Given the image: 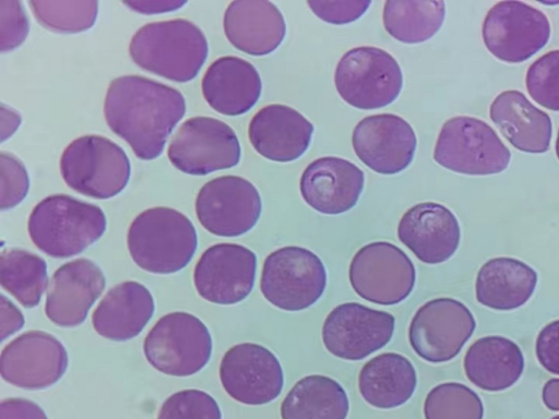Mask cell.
Wrapping results in <instances>:
<instances>
[{"mask_svg": "<svg viewBox=\"0 0 559 419\" xmlns=\"http://www.w3.org/2000/svg\"><path fill=\"white\" fill-rule=\"evenodd\" d=\"M146 360L162 373L188 376L199 372L210 360L212 338L207 327L187 312L160 318L145 337Z\"/></svg>", "mask_w": 559, "mask_h": 419, "instance_id": "9c48e42d", "label": "cell"}, {"mask_svg": "<svg viewBox=\"0 0 559 419\" xmlns=\"http://www.w3.org/2000/svg\"><path fill=\"white\" fill-rule=\"evenodd\" d=\"M365 176L352 161L320 157L310 163L300 177V194L313 210L337 215L352 210L364 189Z\"/></svg>", "mask_w": 559, "mask_h": 419, "instance_id": "7402d4cb", "label": "cell"}, {"mask_svg": "<svg viewBox=\"0 0 559 419\" xmlns=\"http://www.w3.org/2000/svg\"><path fill=\"white\" fill-rule=\"evenodd\" d=\"M27 230L32 242L52 258H70L96 242L106 230V216L97 205L55 194L32 211Z\"/></svg>", "mask_w": 559, "mask_h": 419, "instance_id": "3957f363", "label": "cell"}, {"mask_svg": "<svg viewBox=\"0 0 559 419\" xmlns=\"http://www.w3.org/2000/svg\"><path fill=\"white\" fill-rule=\"evenodd\" d=\"M536 285V271L523 261L507 256L493 258L477 273L476 300L489 309L514 310L531 299Z\"/></svg>", "mask_w": 559, "mask_h": 419, "instance_id": "f1b7e54d", "label": "cell"}, {"mask_svg": "<svg viewBox=\"0 0 559 419\" xmlns=\"http://www.w3.org/2000/svg\"><path fill=\"white\" fill-rule=\"evenodd\" d=\"M202 94L215 111L239 116L259 100L262 82L253 64L235 56L216 59L202 77Z\"/></svg>", "mask_w": 559, "mask_h": 419, "instance_id": "d4e9b609", "label": "cell"}, {"mask_svg": "<svg viewBox=\"0 0 559 419\" xmlns=\"http://www.w3.org/2000/svg\"><path fill=\"white\" fill-rule=\"evenodd\" d=\"M257 273V255L236 243H217L207 248L193 273L198 294L217 304H235L251 292Z\"/></svg>", "mask_w": 559, "mask_h": 419, "instance_id": "e0dca14e", "label": "cell"}, {"mask_svg": "<svg viewBox=\"0 0 559 419\" xmlns=\"http://www.w3.org/2000/svg\"><path fill=\"white\" fill-rule=\"evenodd\" d=\"M326 280L325 266L316 253L306 248L288 246L266 256L260 289L274 307L301 311L320 299Z\"/></svg>", "mask_w": 559, "mask_h": 419, "instance_id": "52a82bcc", "label": "cell"}, {"mask_svg": "<svg viewBox=\"0 0 559 419\" xmlns=\"http://www.w3.org/2000/svg\"><path fill=\"white\" fill-rule=\"evenodd\" d=\"M128 250L142 270L154 274H171L182 270L192 259L197 231L191 220L177 210L157 206L140 213L127 235Z\"/></svg>", "mask_w": 559, "mask_h": 419, "instance_id": "277c9868", "label": "cell"}, {"mask_svg": "<svg viewBox=\"0 0 559 419\" xmlns=\"http://www.w3.org/2000/svg\"><path fill=\"white\" fill-rule=\"evenodd\" d=\"M395 318L358 302L335 307L325 318L322 340L333 356L344 360H361L383 348L392 338Z\"/></svg>", "mask_w": 559, "mask_h": 419, "instance_id": "9a60e30c", "label": "cell"}, {"mask_svg": "<svg viewBox=\"0 0 559 419\" xmlns=\"http://www.w3.org/2000/svg\"><path fill=\"white\" fill-rule=\"evenodd\" d=\"M24 318L21 311L1 295V340L21 330Z\"/></svg>", "mask_w": 559, "mask_h": 419, "instance_id": "7bdbcfd3", "label": "cell"}, {"mask_svg": "<svg viewBox=\"0 0 559 419\" xmlns=\"http://www.w3.org/2000/svg\"><path fill=\"white\" fill-rule=\"evenodd\" d=\"M1 210H11L27 195L29 179L23 163L11 153L0 154Z\"/></svg>", "mask_w": 559, "mask_h": 419, "instance_id": "74e56055", "label": "cell"}, {"mask_svg": "<svg viewBox=\"0 0 559 419\" xmlns=\"http://www.w3.org/2000/svg\"><path fill=\"white\" fill-rule=\"evenodd\" d=\"M349 283L362 299L381 306L404 301L416 282L415 266L399 247L377 241L361 247L348 270Z\"/></svg>", "mask_w": 559, "mask_h": 419, "instance_id": "30bf717a", "label": "cell"}, {"mask_svg": "<svg viewBox=\"0 0 559 419\" xmlns=\"http://www.w3.org/2000/svg\"><path fill=\"white\" fill-rule=\"evenodd\" d=\"M417 375L413 363L397 352L380 354L364 364L358 388L367 404L379 409L404 405L415 393Z\"/></svg>", "mask_w": 559, "mask_h": 419, "instance_id": "f546056e", "label": "cell"}, {"mask_svg": "<svg viewBox=\"0 0 559 419\" xmlns=\"http://www.w3.org/2000/svg\"><path fill=\"white\" fill-rule=\"evenodd\" d=\"M1 142H4L10 136L14 134V132L20 127L22 119L20 113L11 107H8L4 104H1Z\"/></svg>", "mask_w": 559, "mask_h": 419, "instance_id": "f6af8a7d", "label": "cell"}, {"mask_svg": "<svg viewBox=\"0 0 559 419\" xmlns=\"http://www.w3.org/2000/svg\"><path fill=\"white\" fill-rule=\"evenodd\" d=\"M262 203L257 188L238 176H223L207 181L195 199L200 224L219 237H238L258 223Z\"/></svg>", "mask_w": 559, "mask_h": 419, "instance_id": "5bb4252c", "label": "cell"}, {"mask_svg": "<svg viewBox=\"0 0 559 419\" xmlns=\"http://www.w3.org/2000/svg\"><path fill=\"white\" fill-rule=\"evenodd\" d=\"M352 143L357 157L371 170L395 175L412 163L417 140L405 119L380 113L368 116L356 124Z\"/></svg>", "mask_w": 559, "mask_h": 419, "instance_id": "d6986e66", "label": "cell"}, {"mask_svg": "<svg viewBox=\"0 0 559 419\" xmlns=\"http://www.w3.org/2000/svg\"><path fill=\"white\" fill-rule=\"evenodd\" d=\"M153 313L148 289L138 282H123L108 290L94 310L92 323L100 336L123 342L138 336Z\"/></svg>", "mask_w": 559, "mask_h": 419, "instance_id": "4316f807", "label": "cell"}, {"mask_svg": "<svg viewBox=\"0 0 559 419\" xmlns=\"http://www.w3.org/2000/svg\"><path fill=\"white\" fill-rule=\"evenodd\" d=\"M105 284L102 270L91 260L76 259L61 265L53 273L47 290V318L61 327L83 323Z\"/></svg>", "mask_w": 559, "mask_h": 419, "instance_id": "ffe728a7", "label": "cell"}, {"mask_svg": "<svg viewBox=\"0 0 559 419\" xmlns=\"http://www.w3.org/2000/svg\"><path fill=\"white\" fill-rule=\"evenodd\" d=\"M310 10L322 21L331 24H347L366 13L371 1L366 0H308Z\"/></svg>", "mask_w": 559, "mask_h": 419, "instance_id": "ab89813d", "label": "cell"}, {"mask_svg": "<svg viewBox=\"0 0 559 419\" xmlns=\"http://www.w3.org/2000/svg\"><path fill=\"white\" fill-rule=\"evenodd\" d=\"M555 148H556L557 158L559 160V130H558V134H557V140H556Z\"/></svg>", "mask_w": 559, "mask_h": 419, "instance_id": "7dc6e473", "label": "cell"}, {"mask_svg": "<svg viewBox=\"0 0 559 419\" xmlns=\"http://www.w3.org/2000/svg\"><path fill=\"white\" fill-rule=\"evenodd\" d=\"M1 286L23 307H36L47 288V264L38 255L22 250L8 249L0 258Z\"/></svg>", "mask_w": 559, "mask_h": 419, "instance_id": "d6a6232c", "label": "cell"}, {"mask_svg": "<svg viewBox=\"0 0 559 419\" xmlns=\"http://www.w3.org/2000/svg\"><path fill=\"white\" fill-rule=\"evenodd\" d=\"M334 84L340 96L358 109H377L393 103L403 86L397 61L381 48L364 46L340 59Z\"/></svg>", "mask_w": 559, "mask_h": 419, "instance_id": "ba28073f", "label": "cell"}, {"mask_svg": "<svg viewBox=\"0 0 559 419\" xmlns=\"http://www.w3.org/2000/svg\"><path fill=\"white\" fill-rule=\"evenodd\" d=\"M313 130L312 123L296 109L271 104L251 118L248 136L261 156L273 161L288 163L306 153Z\"/></svg>", "mask_w": 559, "mask_h": 419, "instance_id": "603a6c76", "label": "cell"}, {"mask_svg": "<svg viewBox=\"0 0 559 419\" xmlns=\"http://www.w3.org/2000/svg\"><path fill=\"white\" fill-rule=\"evenodd\" d=\"M1 52H10L26 39L29 23L23 4L15 0H0Z\"/></svg>", "mask_w": 559, "mask_h": 419, "instance_id": "f35d334b", "label": "cell"}, {"mask_svg": "<svg viewBox=\"0 0 559 419\" xmlns=\"http://www.w3.org/2000/svg\"><path fill=\"white\" fill-rule=\"evenodd\" d=\"M219 380L233 399L251 406L273 402L284 386V373L277 357L254 343L238 344L225 352L219 366Z\"/></svg>", "mask_w": 559, "mask_h": 419, "instance_id": "2e32d148", "label": "cell"}, {"mask_svg": "<svg viewBox=\"0 0 559 419\" xmlns=\"http://www.w3.org/2000/svg\"><path fill=\"white\" fill-rule=\"evenodd\" d=\"M0 419H47V416L34 402L11 397L1 402Z\"/></svg>", "mask_w": 559, "mask_h": 419, "instance_id": "b9f144b4", "label": "cell"}, {"mask_svg": "<svg viewBox=\"0 0 559 419\" xmlns=\"http://www.w3.org/2000/svg\"><path fill=\"white\" fill-rule=\"evenodd\" d=\"M425 419H483L484 405L471 387L457 383L438 384L424 402Z\"/></svg>", "mask_w": 559, "mask_h": 419, "instance_id": "836d02e7", "label": "cell"}, {"mask_svg": "<svg viewBox=\"0 0 559 419\" xmlns=\"http://www.w3.org/2000/svg\"><path fill=\"white\" fill-rule=\"evenodd\" d=\"M167 155L180 171L203 176L235 167L241 155L235 131L212 117L187 119L173 136Z\"/></svg>", "mask_w": 559, "mask_h": 419, "instance_id": "7c38bea8", "label": "cell"}, {"mask_svg": "<svg viewBox=\"0 0 559 419\" xmlns=\"http://www.w3.org/2000/svg\"><path fill=\"white\" fill-rule=\"evenodd\" d=\"M32 13L43 27L64 34L90 29L97 17V1H29Z\"/></svg>", "mask_w": 559, "mask_h": 419, "instance_id": "e575fe53", "label": "cell"}, {"mask_svg": "<svg viewBox=\"0 0 559 419\" xmlns=\"http://www.w3.org/2000/svg\"><path fill=\"white\" fill-rule=\"evenodd\" d=\"M475 327V318L463 302L448 297L436 298L414 314L408 340L421 359L441 363L460 354Z\"/></svg>", "mask_w": 559, "mask_h": 419, "instance_id": "4fadbf2b", "label": "cell"}, {"mask_svg": "<svg viewBox=\"0 0 559 419\" xmlns=\"http://www.w3.org/2000/svg\"><path fill=\"white\" fill-rule=\"evenodd\" d=\"M186 112L183 95L140 75H123L108 86L104 115L108 127L143 160L157 158Z\"/></svg>", "mask_w": 559, "mask_h": 419, "instance_id": "6da1fadb", "label": "cell"}, {"mask_svg": "<svg viewBox=\"0 0 559 419\" xmlns=\"http://www.w3.org/2000/svg\"><path fill=\"white\" fill-rule=\"evenodd\" d=\"M68 368V354L51 334L28 331L1 351L2 379L26 390H43L60 380Z\"/></svg>", "mask_w": 559, "mask_h": 419, "instance_id": "ac0fdd59", "label": "cell"}, {"mask_svg": "<svg viewBox=\"0 0 559 419\" xmlns=\"http://www.w3.org/2000/svg\"><path fill=\"white\" fill-rule=\"evenodd\" d=\"M444 16L443 1L388 0L382 21L393 38L405 44H418L430 39L440 29Z\"/></svg>", "mask_w": 559, "mask_h": 419, "instance_id": "1f68e13d", "label": "cell"}, {"mask_svg": "<svg viewBox=\"0 0 559 419\" xmlns=\"http://www.w3.org/2000/svg\"><path fill=\"white\" fill-rule=\"evenodd\" d=\"M542 399L551 411H559V378L549 379L543 386Z\"/></svg>", "mask_w": 559, "mask_h": 419, "instance_id": "bcb514c9", "label": "cell"}, {"mask_svg": "<svg viewBox=\"0 0 559 419\" xmlns=\"http://www.w3.org/2000/svg\"><path fill=\"white\" fill-rule=\"evenodd\" d=\"M157 419H222L216 400L200 390H183L162 405Z\"/></svg>", "mask_w": 559, "mask_h": 419, "instance_id": "8d00e7d4", "label": "cell"}, {"mask_svg": "<svg viewBox=\"0 0 559 419\" xmlns=\"http://www.w3.org/2000/svg\"><path fill=\"white\" fill-rule=\"evenodd\" d=\"M397 237L423 263L440 264L456 252L461 228L447 206L423 202L404 213L397 225Z\"/></svg>", "mask_w": 559, "mask_h": 419, "instance_id": "44dd1931", "label": "cell"}, {"mask_svg": "<svg viewBox=\"0 0 559 419\" xmlns=\"http://www.w3.org/2000/svg\"><path fill=\"white\" fill-rule=\"evenodd\" d=\"M69 188L94 199H110L128 184L131 166L126 152L109 139L88 134L73 140L60 157Z\"/></svg>", "mask_w": 559, "mask_h": 419, "instance_id": "5b68a950", "label": "cell"}, {"mask_svg": "<svg viewBox=\"0 0 559 419\" xmlns=\"http://www.w3.org/2000/svg\"><path fill=\"white\" fill-rule=\"evenodd\" d=\"M433 159L457 173L487 176L506 170L511 152L488 123L478 118L457 116L443 123Z\"/></svg>", "mask_w": 559, "mask_h": 419, "instance_id": "8992f818", "label": "cell"}, {"mask_svg": "<svg viewBox=\"0 0 559 419\" xmlns=\"http://www.w3.org/2000/svg\"><path fill=\"white\" fill-rule=\"evenodd\" d=\"M525 85L535 103L559 111V49L546 52L528 67Z\"/></svg>", "mask_w": 559, "mask_h": 419, "instance_id": "d590c367", "label": "cell"}, {"mask_svg": "<svg viewBox=\"0 0 559 419\" xmlns=\"http://www.w3.org/2000/svg\"><path fill=\"white\" fill-rule=\"evenodd\" d=\"M551 27L537 8L515 0L499 1L487 12L481 35L487 50L507 63H521L546 46Z\"/></svg>", "mask_w": 559, "mask_h": 419, "instance_id": "8fae6325", "label": "cell"}, {"mask_svg": "<svg viewBox=\"0 0 559 419\" xmlns=\"http://www.w3.org/2000/svg\"><path fill=\"white\" fill-rule=\"evenodd\" d=\"M550 419H559V415L551 417Z\"/></svg>", "mask_w": 559, "mask_h": 419, "instance_id": "c3c4849f", "label": "cell"}, {"mask_svg": "<svg viewBox=\"0 0 559 419\" xmlns=\"http://www.w3.org/2000/svg\"><path fill=\"white\" fill-rule=\"evenodd\" d=\"M209 45L203 32L182 19L152 22L139 28L129 44L135 64L175 82L193 80L204 64Z\"/></svg>", "mask_w": 559, "mask_h": 419, "instance_id": "7a4b0ae2", "label": "cell"}, {"mask_svg": "<svg viewBox=\"0 0 559 419\" xmlns=\"http://www.w3.org/2000/svg\"><path fill=\"white\" fill-rule=\"evenodd\" d=\"M463 367L475 386L500 392L519 381L524 371V356L513 340L498 335L485 336L468 347Z\"/></svg>", "mask_w": 559, "mask_h": 419, "instance_id": "83f0119b", "label": "cell"}, {"mask_svg": "<svg viewBox=\"0 0 559 419\" xmlns=\"http://www.w3.org/2000/svg\"><path fill=\"white\" fill-rule=\"evenodd\" d=\"M535 351L539 364L548 372L559 375V320L542 328L536 338Z\"/></svg>", "mask_w": 559, "mask_h": 419, "instance_id": "60d3db41", "label": "cell"}, {"mask_svg": "<svg viewBox=\"0 0 559 419\" xmlns=\"http://www.w3.org/2000/svg\"><path fill=\"white\" fill-rule=\"evenodd\" d=\"M223 26L228 41L251 56L273 52L286 34L282 12L274 3L265 0L230 2L224 13Z\"/></svg>", "mask_w": 559, "mask_h": 419, "instance_id": "cb8c5ba5", "label": "cell"}, {"mask_svg": "<svg viewBox=\"0 0 559 419\" xmlns=\"http://www.w3.org/2000/svg\"><path fill=\"white\" fill-rule=\"evenodd\" d=\"M348 396L334 379L312 374L295 383L281 404L282 419H346Z\"/></svg>", "mask_w": 559, "mask_h": 419, "instance_id": "4dcf8cb0", "label": "cell"}, {"mask_svg": "<svg viewBox=\"0 0 559 419\" xmlns=\"http://www.w3.org/2000/svg\"><path fill=\"white\" fill-rule=\"evenodd\" d=\"M491 121L516 149L540 154L549 149L552 135L550 117L520 91L498 94L489 108Z\"/></svg>", "mask_w": 559, "mask_h": 419, "instance_id": "484cf974", "label": "cell"}, {"mask_svg": "<svg viewBox=\"0 0 559 419\" xmlns=\"http://www.w3.org/2000/svg\"><path fill=\"white\" fill-rule=\"evenodd\" d=\"M132 11L143 14H157L180 9L186 1L180 0H136L123 2Z\"/></svg>", "mask_w": 559, "mask_h": 419, "instance_id": "ee69618b", "label": "cell"}]
</instances>
